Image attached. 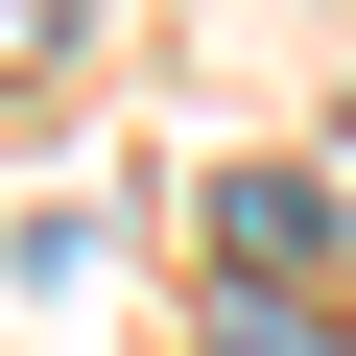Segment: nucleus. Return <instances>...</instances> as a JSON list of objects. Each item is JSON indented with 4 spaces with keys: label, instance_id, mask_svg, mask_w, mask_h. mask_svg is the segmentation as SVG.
<instances>
[{
    "label": "nucleus",
    "instance_id": "obj_1",
    "mask_svg": "<svg viewBox=\"0 0 356 356\" xmlns=\"http://www.w3.org/2000/svg\"><path fill=\"white\" fill-rule=\"evenodd\" d=\"M214 238H238V261H332V191H309V166H238Z\"/></svg>",
    "mask_w": 356,
    "mask_h": 356
},
{
    "label": "nucleus",
    "instance_id": "obj_3",
    "mask_svg": "<svg viewBox=\"0 0 356 356\" xmlns=\"http://www.w3.org/2000/svg\"><path fill=\"white\" fill-rule=\"evenodd\" d=\"M214 356H332V332H309V309H214Z\"/></svg>",
    "mask_w": 356,
    "mask_h": 356
},
{
    "label": "nucleus",
    "instance_id": "obj_2",
    "mask_svg": "<svg viewBox=\"0 0 356 356\" xmlns=\"http://www.w3.org/2000/svg\"><path fill=\"white\" fill-rule=\"evenodd\" d=\"M72 24H95V0H0V72H48V48H72Z\"/></svg>",
    "mask_w": 356,
    "mask_h": 356
}]
</instances>
